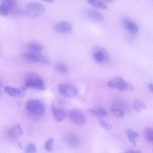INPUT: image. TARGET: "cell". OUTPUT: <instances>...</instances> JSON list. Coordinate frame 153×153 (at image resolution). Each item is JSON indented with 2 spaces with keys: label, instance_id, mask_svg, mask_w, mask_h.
Wrapping results in <instances>:
<instances>
[{
  "label": "cell",
  "instance_id": "cell-1",
  "mask_svg": "<svg viewBox=\"0 0 153 153\" xmlns=\"http://www.w3.org/2000/svg\"><path fill=\"white\" fill-rule=\"evenodd\" d=\"M28 88L44 90L45 87L42 79L35 74L31 73L27 75L21 89L25 91Z\"/></svg>",
  "mask_w": 153,
  "mask_h": 153
},
{
  "label": "cell",
  "instance_id": "cell-2",
  "mask_svg": "<svg viewBox=\"0 0 153 153\" xmlns=\"http://www.w3.org/2000/svg\"><path fill=\"white\" fill-rule=\"evenodd\" d=\"M45 8L42 4L38 2L30 1L28 3L25 7L26 12L30 17L37 18L45 12Z\"/></svg>",
  "mask_w": 153,
  "mask_h": 153
},
{
  "label": "cell",
  "instance_id": "cell-3",
  "mask_svg": "<svg viewBox=\"0 0 153 153\" xmlns=\"http://www.w3.org/2000/svg\"><path fill=\"white\" fill-rule=\"evenodd\" d=\"M26 107L28 111L36 116L42 115L45 110V106L43 102L37 99L29 100L26 103Z\"/></svg>",
  "mask_w": 153,
  "mask_h": 153
},
{
  "label": "cell",
  "instance_id": "cell-4",
  "mask_svg": "<svg viewBox=\"0 0 153 153\" xmlns=\"http://www.w3.org/2000/svg\"><path fill=\"white\" fill-rule=\"evenodd\" d=\"M24 56L26 59L31 61L46 64L50 63L48 57L39 52L30 50L25 52Z\"/></svg>",
  "mask_w": 153,
  "mask_h": 153
},
{
  "label": "cell",
  "instance_id": "cell-5",
  "mask_svg": "<svg viewBox=\"0 0 153 153\" xmlns=\"http://www.w3.org/2000/svg\"><path fill=\"white\" fill-rule=\"evenodd\" d=\"M58 89L60 94L65 97H73L76 96L78 93L77 88L69 84H60L58 86Z\"/></svg>",
  "mask_w": 153,
  "mask_h": 153
},
{
  "label": "cell",
  "instance_id": "cell-6",
  "mask_svg": "<svg viewBox=\"0 0 153 153\" xmlns=\"http://www.w3.org/2000/svg\"><path fill=\"white\" fill-rule=\"evenodd\" d=\"M17 5L16 1L13 0H4L0 1V15L6 16L13 11Z\"/></svg>",
  "mask_w": 153,
  "mask_h": 153
},
{
  "label": "cell",
  "instance_id": "cell-7",
  "mask_svg": "<svg viewBox=\"0 0 153 153\" xmlns=\"http://www.w3.org/2000/svg\"><path fill=\"white\" fill-rule=\"evenodd\" d=\"M51 109L53 117L56 121L60 122L65 119L66 116L65 112L60 102H53L51 105Z\"/></svg>",
  "mask_w": 153,
  "mask_h": 153
},
{
  "label": "cell",
  "instance_id": "cell-8",
  "mask_svg": "<svg viewBox=\"0 0 153 153\" xmlns=\"http://www.w3.org/2000/svg\"><path fill=\"white\" fill-rule=\"evenodd\" d=\"M68 116L71 120L79 126L84 125L86 120L84 114L81 111L76 110H72L68 113Z\"/></svg>",
  "mask_w": 153,
  "mask_h": 153
},
{
  "label": "cell",
  "instance_id": "cell-9",
  "mask_svg": "<svg viewBox=\"0 0 153 153\" xmlns=\"http://www.w3.org/2000/svg\"><path fill=\"white\" fill-rule=\"evenodd\" d=\"M93 56L95 61L99 63L107 60L109 57L107 50L99 46H97L94 48L93 51Z\"/></svg>",
  "mask_w": 153,
  "mask_h": 153
},
{
  "label": "cell",
  "instance_id": "cell-10",
  "mask_svg": "<svg viewBox=\"0 0 153 153\" xmlns=\"http://www.w3.org/2000/svg\"><path fill=\"white\" fill-rule=\"evenodd\" d=\"M127 82H125L120 77H116L109 80L107 86L111 88H115L120 91L127 90Z\"/></svg>",
  "mask_w": 153,
  "mask_h": 153
},
{
  "label": "cell",
  "instance_id": "cell-11",
  "mask_svg": "<svg viewBox=\"0 0 153 153\" xmlns=\"http://www.w3.org/2000/svg\"><path fill=\"white\" fill-rule=\"evenodd\" d=\"M64 140L66 145L74 148L79 147L81 143L80 139L78 135L74 133H69L65 136Z\"/></svg>",
  "mask_w": 153,
  "mask_h": 153
},
{
  "label": "cell",
  "instance_id": "cell-12",
  "mask_svg": "<svg viewBox=\"0 0 153 153\" xmlns=\"http://www.w3.org/2000/svg\"><path fill=\"white\" fill-rule=\"evenodd\" d=\"M72 28L71 24L65 21L59 22L54 27V29L56 32L62 33H69L71 31Z\"/></svg>",
  "mask_w": 153,
  "mask_h": 153
},
{
  "label": "cell",
  "instance_id": "cell-13",
  "mask_svg": "<svg viewBox=\"0 0 153 153\" xmlns=\"http://www.w3.org/2000/svg\"><path fill=\"white\" fill-rule=\"evenodd\" d=\"M122 23L124 28L131 33L135 34L138 33L139 28L137 25L130 19L126 18L124 19Z\"/></svg>",
  "mask_w": 153,
  "mask_h": 153
},
{
  "label": "cell",
  "instance_id": "cell-14",
  "mask_svg": "<svg viewBox=\"0 0 153 153\" xmlns=\"http://www.w3.org/2000/svg\"><path fill=\"white\" fill-rule=\"evenodd\" d=\"M4 92L9 95L14 97H22L25 91L9 86H5L4 88Z\"/></svg>",
  "mask_w": 153,
  "mask_h": 153
},
{
  "label": "cell",
  "instance_id": "cell-15",
  "mask_svg": "<svg viewBox=\"0 0 153 153\" xmlns=\"http://www.w3.org/2000/svg\"><path fill=\"white\" fill-rule=\"evenodd\" d=\"M23 131L20 126L18 124L14 125L7 132L8 137L12 139L17 137L22 136Z\"/></svg>",
  "mask_w": 153,
  "mask_h": 153
},
{
  "label": "cell",
  "instance_id": "cell-16",
  "mask_svg": "<svg viewBox=\"0 0 153 153\" xmlns=\"http://www.w3.org/2000/svg\"><path fill=\"white\" fill-rule=\"evenodd\" d=\"M87 14L89 19L96 22H100L103 19V17L102 14L99 12L94 10L89 11Z\"/></svg>",
  "mask_w": 153,
  "mask_h": 153
},
{
  "label": "cell",
  "instance_id": "cell-17",
  "mask_svg": "<svg viewBox=\"0 0 153 153\" xmlns=\"http://www.w3.org/2000/svg\"><path fill=\"white\" fill-rule=\"evenodd\" d=\"M90 111L94 115L100 117H105L108 115V112L105 109L100 107L91 108Z\"/></svg>",
  "mask_w": 153,
  "mask_h": 153
},
{
  "label": "cell",
  "instance_id": "cell-18",
  "mask_svg": "<svg viewBox=\"0 0 153 153\" xmlns=\"http://www.w3.org/2000/svg\"><path fill=\"white\" fill-rule=\"evenodd\" d=\"M126 135L129 141L134 145H136L137 138L139 136V134L131 129L127 130Z\"/></svg>",
  "mask_w": 153,
  "mask_h": 153
},
{
  "label": "cell",
  "instance_id": "cell-19",
  "mask_svg": "<svg viewBox=\"0 0 153 153\" xmlns=\"http://www.w3.org/2000/svg\"><path fill=\"white\" fill-rule=\"evenodd\" d=\"M132 107L134 110L138 112H141L147 108L145 103L143 101L137 100H135L133 103Z\"/></svg>",
  "mask_w": 153,
  "mask_h": 153
},
{
  "label": "cell",
  "instance_id": "cell-20",
  "mask_svg": "<svg viewBox=\"0 0 153 153\" xmlns=\"http://www.w3.org/2000/svg\"><path fill=\"white\" fill-rule=\"evenodd\" d=\"M26 47L30 50L36 52H39L43 50V47L41 44L34 42L28 43Z\"/></svg>",
  "mask_w": 153,
  "mask_h": 153
},
{
  "label": "cell",
  "instance_id": "cell-21",
  "mask_svg": "<svg viewBox=\"0 0 153 153\" xmlns=\"http://www.w3.org/2000/svg\"><path fill=\"white\" fill-rule=\"evenodd\" d=\"M144 136L148 141L152 143L153 141V131L151 127H147L144 130Z\"/></svg>",
  "mask_w": 153,
  "mask_h": 153
},
{
  "label": "cell",
  "instance_id": "cell-22",
  "mask_svg": "<svg viewBox=\"0 0 153 153\" xmlns=\"http://www.w3.org/2000/svg\"><path fill=\"white\" fill-rule=\"evenodd\" d=\"M87 2L90 5L95 7L105 9L107 8L106 5L102 1L96 0H88Z\"/></svg>",
  "mask_w": 153,
  "mask_h": 153
},
{
  "label": "cell",
  "instance_id": "cell-23",
  "mask_svg": "<svg viewBox=\"0 0 153 153\" xmlns=\"http://www.w3.org/2000/svg\"><path fill=\"white\" fill-rule=\"evenodd\" d=\"M109 111L113 116L117 118L122 117H123L125 114V113L123 111L115 108H110Z\"/></svg>",
  "mask_w": 153,
  "mask_h": 153
},
{
  "label": "cell",
  "instance_id": "cell-24",
  "mask_svg": "<svg viewBox=\"0 0 153 153\" xmlns=\"http://www.w3.org/2000/svg\"><path fill=\"white\" fill-rule=\"evenodd\" d=\"M99 123L101 127L106 130H110L112 128L111 125L107 121L103 119H100Z\"/></svg>",
  "mask_w": 153,
  "mask_h": 153
},
{
  "label": "cell",
  "instance_id": "cell-25",
  "mask_svg": "<svg viewBox=\"0 0 153 153\" xmlns=\"http://www.w3.org/2000/svg\"><path fill=\"white\" fill-rule=\"evenodd\" d=\"M37 148L36 145L33 143L28 144L25 149V153H36Z\"/></svg>",
  "mask_w": 153,
  "mask_h": 153
},
{
  "label": "cell",
  "instance_id": "cell-26",
  "mask_svg": "<svg viewBox=\"0 0 153 153\" xmlns=\"http://www.w3.org/2000/svg\"><path fill=\"white\" fill-rule=\"evenodd\" d=\"M54 139L52 138H49L45 142L44 145L45 149L48 152L51 151L52 149Z\"/></svg>",
  "mask_w": 153,
  "mask_h": 153
},
{
  "label": "cell",
  "instance_id": "cell-27",
  "mask_svg": "<svg viewBox=\"0 0 153 153\" xmlns=\"http://www.w3.org/2000/svg\"><path fill=\"white\" fill-rule=\"evenodd\" d=\"M55 68L57 71L60 73H65L68 72V68L65 65L59 63L57 64Z\"/></svg>",
  "mask_w": 153,
  "mask_h": 153
},
{
  "label": "cell",
  "instance_id": "cell-28",
  "mask_svg": "<svg viewBox=\"0 0 153 153\" xmlns=\"http://www.w3.org/2000/svg\"><path fill=\"white\" fill-rule=\"evenodd\" d=\"M149 89L150 90V91L152 92H153V84L152 83H150L148 86Z\"/></svg>",
  "mask_w": 153,
  "mask_h": 153
},
{
  "label": "cell",
  "instance_id": "cell-29",
  "mask_svg": "<svg viewBox=\"0 0 153 153\" xmlns=\"http://www.w3.org/2000/svg\"><path fill=\"white\" fill-rule=\"evenodd\" d=\"M2 84L0 80V97L1 96L2 93Z\"/></svg>",
  "mask_w": 153,
  "mask_h": 153
},
{
  "label": "cell",
  "instance_id": "cell-30",
  "mask_svg": "<svg viewBox=\"0 0 153 153\" xmlns=\"http://www.w3.org/2000/svg\"><path fill=\"white\" fill-rule=\"evenodd\" d=\"M125 153H139L138 152L134 151L133 150H129L126 152Z\"/></svg>",
  "mask_w": 153,
  "mask_h": 153
},
{
  "label": "cell",
  "instance_id": "cell-31",
  "mask_svg": "<svg viewBox=\"0 0 153 153\" xmlns=\"http://www.w3.org/2000/svg\"><path fill=\"white\" fill-rule=\"evenodd\" d=\"M113 0H104V1L106 3H110L112 1H113Z\"/></svg>",
  "mask_w": 153,
  "mask_h": 153
},
{
  "label": "cell",
  "instance_id": "cell-32",
  "mask_svg": "<svg viewBox=\"0 0 153 153\" xmlns=\"http://www.w3.org/2000/svg\"><path fill=\"white\" fill-rule=\"evenodd\" d=\"M45 1L46 2H54V1H53V0H46V1Z\"/></svg>",
  "mask_w": 153,
  "mask_h": 153
}]
</instances>
